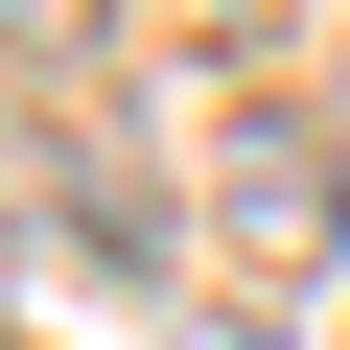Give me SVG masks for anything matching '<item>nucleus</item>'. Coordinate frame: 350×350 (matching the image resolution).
<instances>
[{
  "label": "nucleus",
  "mask_w": 350,
  "mask_h": 350,
  "mask_svg": "<svg viewBox=\"0 0 350 350\" xmlns=\"http://www.w3.org/2000/svg\"><path fill=\"white\" fill-rule=\"evenodd\" d=\"M0 24H24V47H47V24H70V0H0Z\"/></svg>",
  "instance_id": "3"
},
{
  "label": "nucleus",
  "mask_w": 350,
  "mask_h": 350,
  "mask_svg": "<svg viewBox=\"0 0 350 350\" xmlns=\"http://www.w3.org/2000/svg\"><path fill=\"white\" fill-rule=\"evenodd\" d=\"M187 163H211V234H234V257H327V234H350V140H327V117H211Z\"/></svg>",
  "instance_id": "1"
},
{
  "label": "nucleus",
  "mask_w": 350,
  "mask_h": 350,
  "mask_svg": "<svg viewBox=\"0 0 350 350\" xmlns=\"http://www.w3.org/2000/svg\"><path fill=\"white\" fill-rule=\"evenodd\" d=\"M187 350H280V327H211V304H187Z\"/></svg>",
  "instance_id": "2"
}]
</instances>
